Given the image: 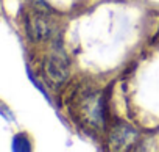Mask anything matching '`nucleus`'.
<instances>
[{
    "label": "nucleus",
    "mask_w": 159,
    "mask_h": 152,
    "mask_svg": "<svg viewBox=\"0 0 159 152\" xmlns=\"http://www.w3.org/2000/svg\"><path fill=\"white\" fill-rule=\"evenodd\" d=\"M137 140V130H134L133 127L126 125V124H119L117 127L112 129L111 132V146L112 149H128L129 146H133Z\"/></svg>",
    "instance_id": "20e7f679"
},
{
    "label": "nucleus",
    "mask_w": 159,
    "mask_h": 152,
    "mask_svg": "<svg viewBox=\"0 0 159 152\" xmlns=\"http://www.w3.org/2000/svg\"><path fill=\"white\" fill-rule=\"evenodd\" d=\"M69 60L62 49H55L44 58L42 63V74L45 83L52 88H59L69 77Z\"/></svg>",
    "instance_id": "f03ea898"
},
{
    "label": "nucleus",
    "mask_w": 159,
    "mask_h": 152,
    "mask_svg": "<svg viewBox=\"0 0 159 152\" xmlns=\"http://www.w3.org/2000/svg\"><path fill=\"white\" fill-rule=\"evenodd\" d=\"M13 149L14 150H30L31 149V146H30V140L24 135V133H19V135H16L14 136V140H13Z\"/></svg>",
    "instance_id": "39448f33"
},
{
    "label": "nucleus",
    "mask_w": 159,
    "mask_h": 152,
    "mask_svg": "<svg viewBox=\"0 0 159 152\" xmlns=\"http://www.w3.org/2000/svg\"><path fill=\"white\" fill-rule=\"evenodd\" d=\"M75 115L84 125L100 130L105 125V104L98 91H84L73 104Z\"/></svg>",
    "instance_id": "f257e3e1"
},
{
    "label": "nucleus",
    "mask_w": 159,
    "mask_h": 152,
    "mask_svg": "<svg viewBox=\"0 0 159 152\" xmlns=\"http://www.w3.org/2000/svg\"><path fill=\"white\" fill-rule=\"evenodd\" d=\"M27 33L33 41H47L52 38V35L56 30L55 21L42 13V11H34L27 17Z\"/></svg>",
    "instance_id": "7ed1b4c3"
}]
</instances>
